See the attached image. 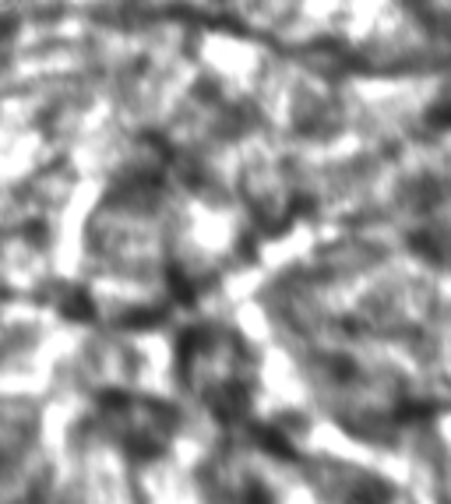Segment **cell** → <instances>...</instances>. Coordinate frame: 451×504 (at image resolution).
Returning a JSON list of instances; mask_svg holds the SVG:
<instances>
[{
	"label": "cell",
	"mask_w": 451,
	"mask_h": 504,
	"mask_svg": "<svg viewBox=\"0 0 451 504\" xmlns=\"http://www.w3.org/2000/svg\"><path fill=\"white\" fill-rule=\"evenodd\" d=\"M257 441L272 452V455H293V448H289V441L279 434V430H257Z\"/></svg>",
	"instance_id": "cell-1"
},
{
	"label": "cell",
	"mask_w": 451,
	"mask_h": 504,
	"mask_svg": "<svg viewBox=\"0 0 451 504\" xmlns=\"http://www.w3.org/2000/svg\"><path fill=\"white\" fill-rule=\"evenodd\" d=\"M412 248H416V254H427V257H441L437 244L430 240V233H416V237H412Z\"/></svg>",
	"instance_id": "cell-2"
},
{
	"label": "cell",
	"mask_w": 451,
	"mask_h": 504,
	"mask_svg": "<svg viewBox=\"0 0 451 504\" xmlns=\"http://www.w3.org/2000/svg\"><path fill=\"white\" fill-rule=\"evenodd\" d=\"M427 121H430L434 127H451V99H445L441 106H434Z\"/></svg>",
	"instance_id": "cell-3"
}]
</instances>
